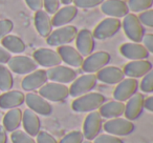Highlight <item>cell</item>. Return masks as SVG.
<instances>
[{
  "mask_svg": "<svg viewBox=\"0 0 153 143\" xmlns=\"http://www.w3.org/2000/svg\"><path fill=\"white\" fill-rule=\"evenodd\" d=\"M106 102V98L100 93H87L76 97L71 103V109L76 113H90L99 109Z\"/></svg>",
  "mask_w": 153,
  "mask_h": 143,
  "instance_id": "obj_1",
  "label": "cell"
},
{
  "mask_svg": "<svg viewBox=\"0 0 153 143\" xmlns=\"http://www.w3.org/2000/svg\"><path fill=\"white\" fill-rule=\"evenodd\" d=\"M122 28H124L126 36L132 42H142L143 37L145 36V28L135 14L128 13L124 17V20L122 22Z\"/></svg>",
  "mask_w": 153,
  "mask_h": 143,
  "instance_id": "obj_2",
  "label": "cell"
},
{
  "mask_svg": "<svg viewBox=\"0 0 153 143\" xmlns=\"http://www.w3.org/2000/svg\"><path fill=\"white\" fill-rule=\"evenodd\" d=\"M78 30L74 25H64L53 31L46 38V43L51 46L67 45L76 39Z\"/></svg>",
  "mask_w": 153,
  "mask_h": 143,
  "instance_id": "obj_3",
  "label": "cell"
},
{
  "mask_svg": "<svg viewBox=\"0 0 153 143\" xmlns=\"http://www.w3.org/2000/svg\"><path fill=\"white\" fill-rule=\"evenodd\" d=\"M39 95L47 101L61 102L69 96V88L62 83L46 82L42 88H39Z\"/></svg>",
  "mask_w": 153,
  "mask_h": 143,
  "instance_id": "obj_4",
  "label": "cell"
},
{
  "mask_svg": "<svg viewBox=\"0 0 153 143\" xmlns=\"http://www.w3.org/2000/svg\"><path fill=\"white\" fill-rule=\"evenodd\" d=\"M98 83L96 74H86L82 75L80 77L76 78L71 82V85L69 88V95L71 97H80L82 95H85L87 93H90Z\"/></svg>",
  "mask_w": 153,
  "mask_h": 143,
  "instance_id": "obj_5",
  "label": "cell"
},
{
  "mask_svg": "<svg viewBox=\"0 0 153 143\" xmlns=\"http://www.w3.org/2000/svg\"><path fill=\"white\" fill-rule=\"evenodd\" d=\"M110 60L111 56L107 52L100 51L91 53L86 57V59H84L82 63V70L87 74H94L105 67L110 62Z\"/></svg>",
  "mask_w": 153,
  "mask_h": 143,
  "instance_id": "obj_6",
  "label": "cell"
},
{
  "mask_svg": "<svg viewBox=\"0 0 153 143\" xmlns=\"http://www.w3.org/2000/svg\"><path fill=\"white\" fill-rule=\"evenodd\" d=\"M103 127L106 133L117 137L128 136L132 134L135 130V125L133 122L121 117L109 119L107 122H105Z\"/></svg>",
  "mask_w": 153,
  "mask_h": 143,
  "instance_id": "obj_7",
  "label": "cell"
},
{
  "mask_svg": "<svg viewBox=\"0 0 153 143\" xmlns=\"http://www.w3.org/2000/svg\"><path fill=\"white\" fill-rule=\"evenodd\" d=\"M122 28V22L117 18L109 17L102 20L98 25L96 26L92 35L96 39L99 40H105L113 37Z\"/></svg>",
  "mask_w": 153,
  "mask_h": 143,
  "instance_id": "obj_8",
  "label": "cell"
},
{
  "mask_svg": "<svg viewBox=\"0 0 153 143\" xmlns=\"http://www.w3.org/2000/svg\"><path fill=\"white\" fill-rule=\"evenodd\" d=\"M7 65L11 72L18 75H27L38 68V64L33 58L23 55L14 56L7 62Z\"/></svg>",
  "mask_w": 153,
  "mask_h": 143,
  "instance_id": "obj_9",
  "label": "cell"
},
{
  "mask_svg": "<svg viewBox=\"0 0 153 143\" xmlns=\"http://www.w3.org/2000/svg\"><path fill=\"white\" fill-rule=\"evenodd\" d=\"M103 127V118L98 111L90 112L86 116L83 124V136L86 140L91 141L100 135Z\"/></svg>",
  "mask_w": 153,
  "mask_h": 143,
  "instance_id": "obj_10",
  "label": "cell"
},
{
  "mask_svg": "<svg viewBox=\"0 0 153 143\" xmlns=\"http://www.w3.org/2000/svg\"><path fill=\"white\" fill-rule=\"evenodd\" d=\"M27 107L32 109L37 115L41 116H51L53 114V105L44 99L42 96L36 93H28L25 96V101Z\"/></svg>",
  "mask_w": 153,
  "mask_h": 143,
  "instance_id": "obj_11",
  "label": "cell"
},
{
  "mask_svg": "<svg viewBox=\"0 0 153 143\" xmlns=\"http://www.w3.org/2000/svg\"><path fill=\"white\" fill-rule=\"evenodd\" d=\"M47 79L51 82H57V83H69L72 82L76 78V72L69 66L64 65H57L53 67H49L46 70Z\"/></svg>",
  "mask_w": 153,
  "mask_h": 143,
  "instance_id": "obj_12",
  "label": "cell"
},
{
  "mask_svg": "<svg viewBox=\"0 0 153 143\" xmlns=\"http://www.w3.org/2000/svg\"><path fill=\"white\" fill-rule=\"evenodd\" d=\"M33 59L37 62L38 65L48 68L60 65L62 62L61 57L57 51H53L51 49H44V47L36 49L33 54Z\"/></svg>",
  "mask_w": 153,
  "mask_h": 143,
  "instance_id": "obj_13",
  "label": "cell"
},
{
  "mask_svg": "<svg viewBox=\"0 0 153 143\" xmlns=\"http://www.w3.org/2000/svg\"><path fill=\"white\" fill-rule=\"evenodd\" d=\"M138 90V81L134 78L123 79L120 83H117V88L113 91V98L117 101H127L131 98Z\"/></svg>",
  "mask_w": 153,
  "mask_h": 143,
  "instance_id": "obj_14",
  "label": "cell"
},
{
  "mask_svg": "<svg viewBox=\"0 0 153 143\" xmlns=\"http://www.w3.org/2000/svg\"><path fill=\"white\" fill-rule=\"evenodd\" d=\"M76 49L82 56H89L91 53H94L96 42H94V37L92 35V32L87 28L79 31L76 36Z\"/></svg>",
  "mask_w": 153,
  "mask_h": 143,
  "instance_id": "obj_15",
  "label": "cell"
},
{
  "mask_svg": "<svg viewBox=\"0 0 153 143\" xmlns=\"http://www.w3.org/2000/svg\"><path fill=\"white\" fill-rule=\"evenodd\" d=\"M150 70H152V63L148 60H132L128 62L123 68L124 75L128 78H137L144 77L146 74H148Z\"/></svg>",
  "mask_w": 153,
  "mask_h": 143,
  "instance_id": "obj_16",
  "label": "cell"
},
{
  "mask_svg": "<svg viewBox=\"0 0 153 143\" xmlns=\"http://www.w3.org/2000/svg\"><path fill=\"white\" fill-rule=\"evenodd\" d=\"M48 81L46 75V70H36L32 73L27 74L23 78L21 82V88L26 92H33V91L39 90L42 88L46 82Z\"/></svg>",
  "mask_w": 153,
  "mask_h": 143,
  "instance_id": "obj_17",
  "label": "cell"
},
{
  "mask_svg": "<svg viewBox=\"0 0 153 143\" xmlns=\"http://www.w3.org/2000/svg\"><path fill=\"white\" fill-rule=\"evenodd\" d=\"M101 11L112 18H123L129 13L127 3L124 0H104L101 3Z\"/></svg>",
  "mask_w": 153,
  "mask_h": 143,
  "instance_id": "obj_18",
  "label": "cell"
},
{
  "mask_svg": "<svg viewBox=\"0 0 153 143\" xmlns=\"http://www.w3.org/2000/svg\"><path fill=\"white\" fill-rule=\"evenodd\" d=\"M144 95L140 93H135L131 98L128 99L127 104H125V112H124L126 119L133 121L140 118L144 111Z\"/></svg>",
  "mask_w": 153,
  "mask_h": 143,
  "instance_id": "obj_19",
  "label": "cell"
},
{
  "mask_svg": "<svg viewBox=\"0 0 153 143\" xmlns=\"http://www.w3.org/2000/svg\"><path fill=\"white\" fill-rule=\"evenodd\" d=\"M120 53L129 60H144L150 55L147 49L140 43L127 42L120 47Z\"/></svg>",
  "mask_w": 153,
  "mask_h": 143,
  "instance_id": "obj_20",
  "label": "cell"
},
{
  "mask_svg": "<svg viewBox=\"0 0 153 143\" xmlns=\"http://www.w3.org/2000/svg\"><path fill=\"white\" fill-rule=\"evenodd\" d=\"M98 81L106 84H117L125 79V75L122 68L117 66H105L96 74Z\"/></svg>",
  "mask_w": 153,
  "mask_h": 143,
  "instance_id": "obj_21",
  "label": "cell"
},
{
  "mask_svg": "<svg viewBox=\"0 0 153 143\" xmlns=\"http://www.w3.org/2000/svg\"><path fill=\"white\" fill-rule=\"evenodd\" d=\"M58 54L61 57L62 61L65 62L67 65L72 67H80L84 61V58L81 54L78 52V49L70 45H61L58 46Z\"/></svg>",
  "mask_w": 153,
  "mask_h": 143,
  "instance_id": "obj_22",
  "label": "cell"
},
{
  "mask_svg": "<svg viewBox=\"0 0 153 143\" xmlns=\"http://www.w3.org/2000/svg\"><path fill=\"white\" fill-rule=\"evenodd\" d=\"M76 15H78V7L70 4L65 5L53 14V17L51 19L53 26L61 28L64 25H68L76 17Z\"/></svg>",
  "mask_w": 153,
  "mask_h": 143,
  "instance_id": "obj_23",
  "label": "cell"
},
{
  "mask_svg": "<svg viewBox=\"0 0 153 143\" xmlns=\"http://www.w3.org/2000/svg\"><path fill=\"white\" fill-rule=\"evenodd\" d=\"M24 132L27 133L30 136L36 137L41 130V120L39 116L32 109H26L22 113V123Z\"/></svg>",
  "mask_w": 153,
  "mask_h": 143,
  "instance_id": "obj_24",
  "label": "cell"
},
{
  "mask_svg": "<svg viewBox=\"0 0 153 143\" xmlns=\"http://www.w3.org/2000/svg\"><path fill=\"white\" fill-rule=\"evenodd\" d=\"M25 101V95L20 91H7L0 95V109H11L21 106Z\"/></svg>",
  "mask_w": 153,
  "mask_h": 143,
  "instance_id": "obj_25",
  "label": "cell"
},
{
  "mask_svg": "<svg viewBox=\"0 0 153 143\" xmlns=\"http://www.w3.org/2000/svg\"><path fill=\"white\" fill-rule=\"evenodd\" d=\"M35 26L41 37L47 38L53 32V23L49 14L43 10L37 11L35 14Z\"/></svg>",
  "mask_w": 153,
  "mask_h": 143,
  "instance_id": "obj_26",
  "label": "cell"
},
{
  "mask_svg": "<svg viewBox=\"0 0 153 143\" xmlns=\"http://www.w3.org/2000/svg\"><path fill=\"white\" fill-rule=\"evenodd\" d=\"M125 112V104L121 101H109L105 102L102 106L99 109V113L102 116V118L107 119H113V118H119L124 115Z\"/></svg>",
  "mask_w": 153,
  "mask_h": 143,
  "instance_id": "obj_27",
  "label": "cell"
},
{
  "mask_svg": "<svg viewBox=\"0 0 153 143\" xmlns=\"http://www.w3.org/2000/svg\"><path fill=\"white\" fill-rule=\"evenodd\" d=\"M22 123V111L19 107L11 109L3 118L2 125L5 130L9 133H13L15 130H19L20 125Z\"/></svg>",
  "mask_w": 153,
  "mask_h": 143,
  "instance_id": "obj_28",
  "label": "cell"
},
{
  "mask_svg": "<svg viewBox=\"0 0 153 143\" xmlns=\"http://www.w3.org/2000/svg\"><path fill=\"white\" fill-rule=\"evenodd\" d=\"M1 44L7 51L14 54H22L25 52L26 45L20 37L16 35H7L1 39Z\"/></svg>",
  "mask_w": 153,
  "mask_h": 143,
  "instance_id": "obj_29",
  "label": "cell"
},
{
  "mask_svg": "<svg viewBox=\"0 0 153 143\" xmlns=\"http://www.w3.org/2000/svg\"><path fill=\"white\" fill-rule=\"evenodd\" d=\"M14 86V78L13 74L3 64H0V92H7L11 91Z\"/></svg>",
  "mask_w": 153,
  "mask_h": 143,
  "instance_id": "obj_30",
  "label": "cell"
},
{
  "mask_svg": "<svg viewBox=\"0 0 153 143\" xmlns=\"http://www.w3.org/2000/svg\"><path fill=\"white\" fill-rule=\"evenodd\" d=\"M153 4V0H129L128 1V9L133 13L144 12L150 10Z\"/></svg>",
  "mask_w": 153,
  "mask_h": 143,
  "instance_id": "obj_31",
  "label": "cell"
},
{
  "mask_svg": "<svg viewBox=\"0 0 153 143\" xmlns=\"http://www.w3.org/2000/svg\"><path fill=\"white\" fill-rule=\"evenodd\" d=\"M11 140L13 143H36L34 137L30 136L27 133L20 130H17L12 133Z\"/></svg>",
  "mask_w": 153,
  "mask_h": 143,
  "instance_id": "obj_32",
  "label": "cell"
},
{
  "mask_svg": "<svg viewBox=\"0 0 153 143\" xmlns=\"http://www.w3.org/2000/svg\"><path fill=\"white\" fill-rule=\"evenodd\" d=\"M83 133L80 130H74V132H70L67 135H65L58 143H83Z\"/></svg>",
  "mask_w": 153,
  "mask_h": 143,
  "instance_id": "obj_33",
  "label": "cell"
},
{
  "mask_svg": "<svg viewBox=\"0 0 153 143\" xmlns=\"http://www.w3.org/2000/svg\"><path fill=\"white\" fill-rule=\"evenodd\" d=\"M138 86L140 88L142 92L147 93V94H150L153 92V72L150 70L148 74L143 77L140 84H138Z\"/></svg>",
  "mask_w": 153,
  "mask_h": 143,
  "instance_id": "obj_34",
  "label": "cell"
},
{
  "mask_svg": "<svg viewBox=\"0 0 153 143\" xmlns=\"http://www.w3.org/2000/svg\"><path fill=\"white\" fill-rule=\"evenodd\" d=\"M94 140V142L92 143H124V141L122 139H120L119 137L113 136V135L110 134H100Z\"/></svg>",
  "mask_w": 153,
  "mask_h": 143,
  "instance_id": "obj_35",
  "label": "cell"
},
{
  "mask_svg": "<svg viewBox=\"0 0 153 143\" xmlns=\"http://www.w3.org/2000/svg\"><path fill=\"white\" fill-rule=\"evenodd\" d=\"M138 20L140 21V23L145 26L148 28H153V11L152 10H147L140 14Z\"/></svg>",
  "mask_w": 153,
  "mask_h": 143,
  "instance_id": "obj_36",
  "label": "cell"
},
{
  "mask_svg": "<svg viewBox=\"0 0 153 143\" xmlns=\"http://www.w3.org/2000/svg\"><path fill=\"white\" fill-rule=\"evenodd\" d=\"M104 0H74V7L80 9H90L100 5Z\"/></svg>",
  "mask_w": 153,
  "mask_h": 143,
  "instance_id": "obj_37",
  "label": "cell"
},
{
  "mask_svg": "<svg viewBox=\"0 0 153 143\" xmlns=\"http://www.w3.org/2000/svg\"><path fill=\"white\" fill-rule=\"evenodd\" d=\"M14 28V22L10 19L0 20V40L9 35Z\"/></svg>",
  "mask_w": 153,
  "mask_h": 143,
  "instance_id": "obj_38",
  "label": "cell"
},
{
  "mask_svg": "<svg viewBox=\"0 0 153 143\" xmlns=\"http://www.w3.org/2000/svg\"><path fill=\"white\" fill-rule=\"evenodd\" d=\"M36 143H58L57 139L51 135L48 132L45 130H40L39 134L37 135V141Z\"/></svg>",
  "mask_w": 153,
  "mask_h": 143,
  "instance_id": "obj_39",
  "label": "cell"
},
{
  "mask_svg": "<svg viewBox=\"0 0 153 143\" xmlns=\"http://www.w3.org/2000/svg\"><path fill=\"white\" fill-rule=\"evenodd\" d=\"M60 0H43L44 11L48 14H55L60 9Z\"/></svg>",
  "mask_w": 153,
  "mask_h": 143,
  "instance_id": "obj_40",
  "label": "cell"
},
{
  "mask_svg": "<svg viewBox=\"0 0 153 143\" xmlns=\"http://www.w3.org/2000/svg\"><path fill=\"white\" fill-rule=\"evenodd\" d=\"M26 4L34 12L40 11L43 7V0H25Z\"/></svg>",
  "mask_w": 153,
  "mask_h": 143,
  "instance_id": "obj_41",
  "label": "cell"
},
{
  "mask_svg": "<svg viewBox=\"0 0 153 143\" xmlns=\"http://www.w3.org/2000/svg\"><path fill=\"white\" fill-rule=\"evenodd\" d=\"M143 42L144 46L147 49L149 53H153V34H147L143 37Z\"/></svg>",
  "mask_w": 153,
  "mask_h": 143,
  "instance_id": "obj_42",
  "label": "cell"
},
{
  "mask_svg": "<svg viewBox=\"0 0 153 143\" xmlns=\"http://www.w3.org/2000/svg\"><path fill=\"white\" fill-rule=\"evenodd\" d=\"M11 58V53L7 51L3 46H0V64H7Z\"/></svg>",
  "mask_w": 153,
  "mask_h": 143,
  "instance_id": "obj_43",
  "label": "cell"
},
{
  "mask_svg": "<svg viewBox=\"0 0 153 143\" xmlns=\"http://www.w3.org/2000/svg\"><path fill=\"white\" fill-rule=\"evenodd\" d=\"M144 109H146L148 112H153V97L150 96L144 100Z\"/></svg>",
  "mask_w": 153,
  "mask_h": 143,
  "instance_id": "obj_44",
  "label": "cell"
},
{
  "mask_svg": "<svg viewBox=\"0 0 153 143\" xmlns=\"http://www.w3.org/2000/svg\"><path fill=\"white\" fill-rule=\"evenodd\" d=\"M0 143H7V132L2 124H0Z\"/></svg>",
  "mask_w": 153,
  "mask_h": 143,
  "instance_id": "obj_45",
  "label": "cell"
},
{
  "mask_svg": "<svg viewBox=\"0 0 153 143\" xmlns=\"http://www.w3.org/2000/svg\"><path fill=\"white\" fill-rule=\"evenodd\" d=\"M60 2L63 3V4H65V5H68L71 2H74V0H60Z\"/></svg>",
  "mask_w": 153,
  "mask_h": 143,
  "instance_id": "obj_46",
  "label": "cell"
},
{
  "mask_svg": "<svg viewBox=\"0 0 153 143\" xmlns=\"http://www.w3.org/2000/svg\"><path fill=\"white\" fill-rule=\"evenodd\" d=\"M83 143H92V142H91V141H88L87 140V141H83Z\"/></svg>",
  "mask_w": 153,
  "mask_h": 143,
  "instance_id": "obj_47",
  "label": "cell"
},
{
  "mask_svg": "<svg viewBox=\"0 0 153 143\" xmlns=\"http://www.w3.org/2000/svg\"><path fill=\"white\" fill-rule=\"evenodd\" d=\"M0 95H1V94H0Z\"/></svg>",
  "mask_w": 153,
  "mask_h": 143,
  "instance_id": "obj_48",
  "label": "cell"
}]
</instances>
